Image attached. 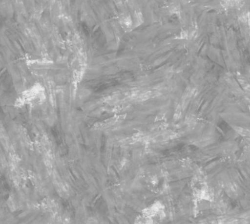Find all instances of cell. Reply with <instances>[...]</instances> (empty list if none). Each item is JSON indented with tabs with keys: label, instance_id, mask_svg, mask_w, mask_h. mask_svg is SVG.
<instances>
[{
	"label": "cell",
	"instance_id": "obj_1",
	"mask_svg": "<svg viewBox=\"0 0 250 224\" xmlns=\"http://www.w3.org/2000/svg\"><path fill=\"white\" fill-rule=\"evenodd\" d=\"M45 99L46 92L45 87L41 83L37 82L20 93L15 101V105L17 108L38 106L44 103Z\"/></svg>",
	"mask_w": 250,
	"mask_h": 224
},
{
	"label": "cell",
	"instance_id": "obj_2",
	"mask_svg": "<svg viewBox=\"0 0 250 224\" xmlns=\"http://www.w3.org/2000/svg\"><path fill=\"white\" fill-rule=\"evenodd\" d=\"M167 216L166 207L161 201L156 200L141 210L137 216L135 224H157L162 223Z\"/></svg>",
	"mask_w": 250,
	"mask_h": 224
},
{
	"label": "cell",
	"instance_id": "obj_3",
	"mask_svg": "<svg viewBox=\"0 0 250 224\" xmlns=\"http://www.w3.org/2000/svg\"><path fill=\"white\" fill-rule=\"evenodd\" d=\"M220 5L226 10H241L248 0H219Z\"/></svg>",
	"mask_w": 250,
	"mask_h": 224
},
{
	"label": "cell",
	"instance_id": "obj_4",
	"mask_svg": "<svg viewBox=\"0 0 250 224\" xmlns=\"http://www.w3.org/2000/svg\"><path fill=\"white\" fill-rule=\"evenodd\" d=\"M247 23H248L250 30V13L248 14V18H247Z\"/></svg>",
	"mask_w": 250,
	"mask_h": 224
}]
</instances>
